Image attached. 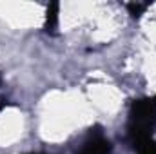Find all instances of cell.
<instances>
[{"instance_id":"cell-1","label":"cell","mask_w":156,"mask_h":154,"mask_svg":"<svg viewBox=\"0 0 156 154\" xmlns=\"http://www.w3.org/2000/svg\"><path fill=\"white\" fill-rule=\"evenodd\" d=\"M156 129V96L136 100L129 111V140L131 143L142 142L145 138H153Z\"/></svg>"},{"instance_id":"cell-2","label":"cell","mask_w":156,"mask_h":154,"mask_svg":"<svg viewBox=\"0 0 156 154\" xmlns=\"http://www.w3.org/2000/svg\"><path fill=\"white\" fill-rule=\"evenodd\" d=\"M111 142L105 140L102 134H93L83 142V145L80 147L78 154H111Z\"/></svg>"},{"instance_id":"cell-3","label":"cell","mask_w":156,"mask_h":154,"mask_svg":"<svg viewBox=\"0 0 156 154\" xmlns=\"http://www.w3.org/2000/svg\"><path fill=\"white\" fill-rule=\"evenodd\" d=\"M58 11H60V7H58L56 2H53V4L47 5V11H45V26H44V29L47 33H55L56 31V27H58Z\"/></svg>"},{"instance_id":"cell-4","label":"cell","mask_w":156,"mask_h":154,"mask_svg":"<svg viewBox=\"0 0 156 154\" xmlns=\"http://www.w3.org/2000/svg\"><path fill=\"white\" fill-rule=\"evenodd\" d=\"M133 145H134L136 154H156V142L153 138H145V140L136 142Z\"/></svg>"},{"instance_id":"cell-5","label":"cell","mask_w":156,"mask_h":154,"mask_svg":"<svg viewBox=\"0 0 156 154\" xmlns=\"http://www.w3.org/2000/svg\"><path fill=\"white\" fill-rule=\"evenodd\" d=\"M127 9H129V13H131L134 18H138V16L147 9V4H129Z\"/></svg>"},{"instance_id":"cell-6","label":"cell","mask_w":156,"mask_h":154,"mask_svg":"<svg viewBox=\"0 0 156 154\" xmlns=\"http://www.w3.org/2000/svg\"><path fill=\"white\" fill-rule=\"evenodd\" d=\"M0 85H2V75H0Z\"/></svg>"}]
</instances>
